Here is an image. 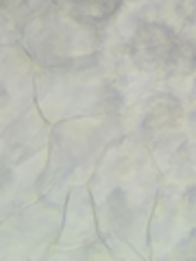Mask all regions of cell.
Segmentation results:
<instances>
[{"instance_id": "cell-1", "label": "cell", "mask_w": 196, "mask_h": 261, "mask_svg": "<svg viewBox=\"0 0 196 261\" xmlns=\"http://www.w3.org/2000/svg\"><path fill=\"white\" fill-rule=\"evenodd\" d=\"M118 9V5H75L72 11H85L83 20H103Z\"/></svg>"}]
</instances>
